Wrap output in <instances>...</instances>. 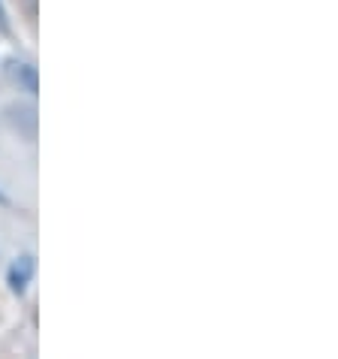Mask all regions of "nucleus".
<instances>
[{
	"instance_id": "2",
	"label": "nucleus",
	"mask_w": 338,
	"mask_h": 359,
	"mask_svg": "<svg viewBox=\"0 0 338 359\" xmlns=\"http://www.w3.org/2000/svg\"><path fill=\"white\" fill-rule=\"evenodd\" d=\"M13 79L25 88L27 94H36V88H39L36 85V69L31 64H13Z\"/></svg>"
},
{
	"instance_id": "4",
	"label": "nucleus",
	"mask_w": 338,
	"mask_h": 359,
	"mask_svg": "<svg viewBox=\"0 0 338 359\" xmlns=\"http://www.w3.org/2000/svg\"><path fill=\"white\" fill-rule=\"evenodd\" d=\"M0 27L6 31V13H4V6H0Z\"/></svg>"
},
{
	"instance_id": "1",
	"label": "nucleus",
	"mask_w": 338,
	"mask_h": 359,
	"mask_svg": "<svg viewBox=\"0 0 338 359\" xmlns=\"http://www.w3.org/2000/svg\"><path fill=\"white\" fill-rule=\"evenodd\" d=\"M9 290H13L15 296H22L27 290V281L34 278V257L31 254H25V257H18V260L9 266Z\"/></svg>"
},
{
	"instance_id": "5",
	"label": "nucleus",
	"mask_w": 338,
	"mask_h": 359,
	"mask_svg": "<svg viewBox=\"0 0 338 359\" xmlns=\"http://www.w3.org/2000/svg\"><path fill=\"white\" fill-rule=\"evenodd\" d=\"M0 205H9V199H6L4 194H0Z\"/></svg>"
},
{
	"instance_id": "3",
	"label": "nucleus",
	"mask_w": 338,
	"mask_h": 359,
	"mask_svg": "<svg viewBox=\"0 0 338 359\" xmlns=\"http://www.w3.org/2000/svg\"><path fill=\"white\" fill-rule=\"evenodd\" d=\"M25 4H27V15L36 18V0H25Z\"/></svg>"
}]
</instances>
